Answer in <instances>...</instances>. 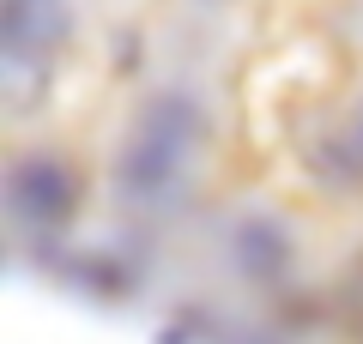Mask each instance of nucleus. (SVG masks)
Instances as JSON below:
<instances>
[{
    "mask_svg": "<svg viewBox=\"0 0 363 344\" xmlns=\"http://www.w3.org/2000/svg\"><path fill=\"white\" fill-rule=\"evenodd\" d=\"M73 200H79V181L67 169V157H55V151L13 157V169H6V205H13V217L25 229H37V236L61 229L73 217Z\"/></svg>",
    "mask_w": 363,
    "mask_h": 344,
    "instance_id": "f257e3e1",
    "label": "nucleus"
},
{
    "mask_svg": "<svg viewBox=\"0 0 363 344\" xmlns=\"http://www.w3.org/2000/svg\"><path fill=\"white\" fill-rule=\"evenodd\" d=\"M116 193L128 205H140V212H164V205H176L188 193V157L133 133L116 157Z\"/></svg>",
    "mask_w": 363,
    "mask_h": 344,
    "instance_id": "f03ea898",
    "label": "nucleus"
},
{
    "mask_svg": "<svg viewBox=\"0 0 363 344\" xmlns=\"http://www.w3.org/2000/svg\"><path fill=\"white\" fill-rule=\"evenodd\" d=\"M73 25H79L73 0H0V49H13V55L49 61L73 37Z\"/></svg>",
    "mask_w": 363,
    "mask_h": 344,
    "instance_id": "7ed1b4c3",
    "label": "nucleus"
},
{
    "mask_svg": "<svg viewBox=\"0 0 363 344\" xmlns=\"http://www.w3.org/2000/svg\"><path fill=\"white\" fill-rule=\"evenodd\" d=\"M133 133H145V139L169 145V151H182V157H194L200 145H206V133H212V115H206V103H200L194 91L164 85V91H152V97H145L140 127H133Z\"/></svg>",
    "mask_w": 363,
    "mask_h": 344,
    "instance_id": "20e7f679",
    "label": "nucleus"
},
{
    "mask_svg": "<svg viewBox=\"0 0 363 344\" xmlns=\"http://www.w3.org/2000/svg\"><path fill=\"white\" fill-rule=\"evenodd\" d=\"M230 260L248 284H279L291 272V229L272 212H248L230 229Z\"/></svg>",
    "mask_w": 363,
    "mask_h": 344,
    "instance_id": "39448f33",
    "label": "nucleus"
},
{
    "mask_svg": "<svg viewBox=\"0 0 363 344\" xmlns=\"http://www.w3.org/2000/svg\"><path fill=\"white\" fill-rule=\"evenodd\" d=\"M43 85H49V61L0 49V91H6V103H13V109H30V103L43 97Z\"/></svg>",
    "mask_w": 363,
    "mask_h": 344,
    "instance_id": "423d86ee",
    "label": "nucleus"
},
{
    "mask_svg": "<svg viewBox=\"0 0 363 344\" xmlns=\"http://www.w3.org/2000/svg\"><path fill=\"white\" fill-rule=\"evenodd\" d=\"M351 139H357V145H363V109H357V121H351Z\"/></svg>",
    "mask_w": 363,
    "mask_h": 344,
    "instance_id": "0eeeda50",
    "label": "nucleus"
}]
</instances>
